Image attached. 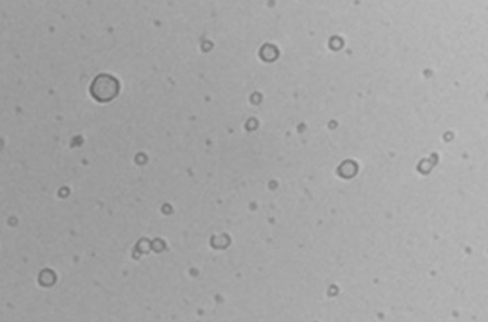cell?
Instances as JSON below:
<instances>
[{
    "label": "cell",
    "instance_id": "obj_1",
    "mask_svg": "<svg viewBox=\"0 0 488 322\" xmlns=\"http://www.w3.org/2000/svg\"><path fill=\"white\" fill-rule=\"evenodd\" d=\"M119 92V83L111 75H98L91 86V95L98 102H108Z\"/></svg>",
    "mask_w": 488,
    "mask_h": 322
}]
</instances>
